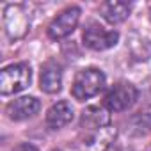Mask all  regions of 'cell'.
I'll return each instance as SVG.
<instances>
[{"mask_svg": "<svg viewBox=\"0 0 151 151\" xmlns=\"http://www.w3.org/2000/svg\"><path fill=\"white\" fill-rule=\"evenodd\" d=\"M105 73L100 68H84L77 73L71 86V96L78 101H86L100 94L105 87Z\"/></svg>", "mask_w": 151, "mask_h": 151, "instance_id": "obj_1", "label": "cell"}, {"mask_svg": "<svg viewBox=\"0 0 151 151\" xmlns=\"http://www.w3.org/2000/svg\"><path fill=\"white\" fill-rule=\"evenodd\" d=\"M32 80V69L27 62H18L6 66L0 73V94L11 96L16 94L30 86Z\"/></svg>", "mask_w": 151, "mask_h": 151, "instance_id": "obj_2", "label": "cell"}, {"mask_svg": "<svg viewBox=\"0 0 151 151\" xmlns=\"http://www.w3.org/2000/svg\"><path fill=\"white\" fill-rule=\"evenodd\" d=\"M30 29V14L23 4H7L4 7V30L11 41L27 36Z\"/></svg>", "mask_w": 151, "mask_h": 151, "instance_id": "obj_3", "label": "cell"}, {"mask_svg": "<svg viewBox=\"0 0 151 151\" xmlns=\"http://www.w3.org/2000/svg\"><path fill=\"white\" fill-rule=\"evenodd\" d=\"M82 41L87 48L94 52H103L117 45L119 41V32L117 30H109L98 22H89L84 29Z\"/></svg>", "mask_w": 151, "mask_h": 151, "instance_id": "obj_4", "label": "cell"}, {"mask_svg": "<svg viewBox=\"0 0 151 151\" xmlns=\"http://www.w3.org/2000/svg\"><path fill=\"white\" fill-rule=\"evenodd\" d=\"M139 98V89L130 82H119L116 84L105 96L103 107L109 112H123L128 110Z\"/></svg>", "mask_w": 151, "mask_h": 151, "instance_id": "obj_5", "label": "cell"}, {"mask_svg": "<svg viewBox=\"0 0 151 151\" xmlns=\"http://www.w3.org/2000/svg\"><path fill=\"white\" fill-rule=\"evenodd\" d=\"M80 14H82V9L78 6H68L66 9H62L48 25V37L53 41H59L73 34V30L77 29L80 22Z\"/></svg>", "mask_w": 151, "mask_h": 151, "instance_id": "obj_6", "label": "cell"}, {"mask_svg": "<svg viewBox=\"0 0 151 151\" xmlns=\"http://www.w3.org/2000/svg\"><path fill=\"white\" fill-rule=\"evenodd\" d=\"M41 109V101L34 96H22L7 103L6 114L11 121H25L34 117Z\"/></svg>", "mask_w": 151, "mask_h": 151, "instance_id": "obj_7", "label": "cell"}, {"mask_svg": "<svg viewBox=\"0 0 151 151\" xmlns=\"http://www.w3.org/2000/svg\"><path fill=\"white\" fill-rule=\"evenodd\" d=\"M116 135H117V130L112 124L93 130V132H86V137L82 140L84 149L86 151H107L110 144L114 142Z\"/></svg>", "mask_w": 151, "mask_h": 151, "instance_id": "obj_8", "label": "cell"}, {"mask_svg": "<svg viewBox=\"0 0 151 151\" xmlns=\"http://www.w3.org/2000/svg\"><path fill=\"white\" fill-rule=\"evenodd\" d=\"M39 87L46 94H55L62 87V69L57 62L48 60L41 66L39 75Z\"/></svg>", "mask_w": 151, "mask_h": 151, "instance_id": "obj_9", "label": "cell"}, {"mask_svg": "<svg viewBox=\"0 0 151 151\" xmlns=\"http://www.w3.org/2000/svg\"><path fill=\"white\" fill-rule=\"evenodd\" d=\"M71 121H73V107L66 100L53 103L46 112V126L50 130H60Z\"/></svg>", "mask_w": 151, "mask_h": 151, "instance_id": "obj_10", "label": "cell"}, {"mask_svg": "<svg viewBox=\"0 0 151 151\" xmlns=\"http://www.w3.org/2000/svg\"><path fill=\"white\" fill-rule=\"evenodd\" d=\"M109 124H110V114L105 107H98V105L87 107L80 116L82 132H93V130H98Z\"/></svg>", "mask_w": 151, "mask_h": 151, "instance_id": "obj_11", "label": "cell"}, {"mask_svg": "<svg viewBox=\"0 0 151 151\" xmlns=\"http://www.w3.org/2000/svg\"><path fill=\"white\" fill-rule=\"evenodd\" d=\"M130 13H132V4L128 2H103L100 6L101 18L110 25L123 23L130 16Z\"/></svg>", "mask_w": 151, "mask_h": 151, "instance_id": "obj_12", "label": "cell"}, {"mask_svg": "<svg viewBox=\"0 0 151 151\" xmlns=\"http://www.w3.org/2000/svg\"><path fill=\"white\" fill-rule=\"evenodd\" d=\"M128 46H130V52H132L133 59H137V60H147L151 57V43L146 37L133 36L130 39Z\"/></svg>", "mask_w": 151, "mask_h": 151, "instance_id": "obj_13", "label": "cell"}, {"mask_svg": "<svg viewBox=\"0 0 151 151\" xmlns=\"http://www.w3.org/2000/svg\"><path fill=\"white\" fill-rule=\"evenodd\" d=\"M11 151H39L34 144H29V142H22V144H18L16 147H13Z\"/></svg>", "mask_w": 151, "mask_h": 151, "instance_id": "obj_14", "label": "cell"}, {"mask_svg": "<svg viewBox=\"0 0 151 151\" xmlns=\"http://www.w3.org/2000/svg\"><path fill=\"white\" fill-rule=\"evenodd\" d=\"M50 151H62V149H59V147H53V149H50Z\"/></svg>", "mask_w": 151, "mask_h": 151, "instance_id": "obj_15", "label": "cell"}]
</instances>
